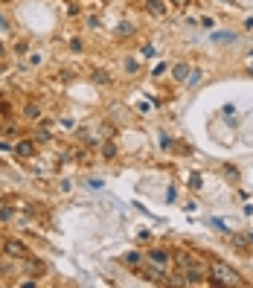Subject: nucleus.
<instances>
[{"mask_svg":"<svg viewBox=\"0 0 253 288\" xmlns=\"http://www.w3.org/2000/svg\"><path fill=\"white\" fill-rule=\"evenodd\" d=\"M0 207H3V198H0Z\"/></svg>","mask_w":253,"mask_h":288,"instance_id":"bb28decb","label":"nucleus"},{"mask_svg":"<svg viewBox=\"0 0 253 288\" xmlns=\"http://www.w3.org/2000/svg\"><path fill=\"white\" fill-rule=\"evenodd\" d=\"M82 47H85V44H82L79 38H73V41H70V50H73V53H82Z\"/></svg>","mask_w":253,"mask_h":288,"instance_id":"aec40b11","label":"nucleus"},{"mask_svg":"<svg viewBox=\"0 0 253 288\" xmlns=\"http://www.w3.org/2000/svg\"><path fill=\"white\" fill-rule=\"evenodd\" d=\"M192 190H201V175H192V184H190Z\"/></svg>","mask_w":253,"mask_h":288,"instance_id":"5701e85b","label":"nucleus"},{"mask_svg":"<svg viewBox=\"0 0 253 288\" xmlns=\"http://www.w3.org/2000/svg\"><path fill=\"white\" fill-rule=\"evenodd\" d=\"M126 262L128 265H143V254H128Z\"/></svg>","mask_w":253,"mask_h":288,"instance_id":"4468645a","label":"nucleus"},{"mask_svg":"<svg viewBox=\"0 0 253 288\" xmlns=\"http://www.w3.org/2000/svg\"><path fill=\"white\" fill-rule=\"evenodd\" d=\"M198 24H201V27H207V30H210V27H216V18H210V15H204V18H201V21H198Z\"/></svg>","mask_w":253,"mask_h":288,"instance_id":"f3484780","label":"nucleus"},{"mask_svg":"<svg viewBox=\"0 0 253 288\" xmlns=\"http://www.w3.org/2000/svg\"><path fill=\"white\" fill-rule=\"evenodd\" d=\"M210 277H213L216 283H221V286H242L239 271L230 268V265L221 262V259H213V262H210Z\"/></svg>","mask_w":253,"mask_h":288,"instance_id":"f257e3e1","label":"nucleus"},{"mask_svg":"<svg viewBox=\"0 0 253 288\" xmlns=\"http://www.w3.org/2000/svg\"><path fill=\"white\" fill-rule=\"evenodd\" d=\"M102 158H105V160H114V158H117V143H111V140H108V143L102 146Z\"/></svg>","mask_w":253,"mask_h":288,"instance_id":"9b49d317","label":"nucleus"},{"mask_svg":"<svg viewBox=\"0 0 253 288\" xmlns=\"http://www.w3.org/2000/svg\"><path fill=\"white\" fill-rule=\"evenodd\" d=\"M35 140H38V143H47V140H50V131H47V128H41V131L35 134Z\"/></svg>","mask_w":253,"mask_h":288,"instance_id":"a211bd4d","label":"nucleus"},{"mask_svg":"<svg viewBox=\"0 0 253 288\" xmlns=\"http://www.w3.org/2000/svg\"><path fill=\"white\" fill-rule=\"evenodd\" d=\"M146 12L152 18H166V3L163 0H146Z\"/></svg>","mask_w":253,"mask_h":288,"instance_id":"0eeeda50","label":"nucleus"},{"mask_svg":"<svg viewBox=\"0 0 253 288\" xmlns=\"http://www.w3.org/2000/svg\"><path fill=\"white\" fill-rule=\"evenodd\" d=\"M227 38H236V35H233V32H219V35H216V41H227Z\"/></svg>","mask_w":253,"mask_h":288,"instance_id":"b1692460","label":"nucleus"},{"mask_svg":"<svg viewBox=\"0 0 253 288\" xmlns=\"http://www.w3.org/2000/svg\"><path fill=\"white\" fill-rule=\"evenodd\" d=\"M224 3H227V0H224Z\"/></svg>","mask_w":253,"mask_h":288,"instance_id":"c756f323","label":"nucleus"},{"mask_svg":"<svg viewBox=\"0 0 253 288\" xmlns=\"http://www.w3.org/2000/svg\"><path fill=\"white\" fill-rule=\"evenodd\" d=\"M117 32H120V35H131V32H134V27H131V24H123Z\"/></svg>","mask_w":253,"mask_h":288,"instance_id":"412c9836","label":"nucleus"},{"mask_svg":"<svg viewBox=\"0 0 253 288\" xmlns=\"http://www.w3.org/2000/svg\"><path fill=\"white\" fill-rule=\"evenodd\" d=\"M0 99H3V91H0Z\"/></svg>","mask_w":253,"mask_h":288,"instance_id":"c85d7f7f","label":"nucleus"},{"mask_svg":"<svg viewBox=\"0 0 253 288\" xmlns=\"http://www.w3.org/2000/svg\"><path fill=\"white\" fill-rule=\"evenodd\" d=\"M15 155H18V158H35V143H32V140L15 143Z\"/></svg>","mask_w":253,"mask_h":288,"instance_id":"423d86ee","label":"nucleus"},{"mask_svg":"<svg viewBox=\"0 0 253 288\" xmlns=\"http://www.w3.org/2000/svg\"><path fill=\"white\" fill-rule=\"evenodd\" d=\"M172 3H175V6H190L192 0H172Z\"/></svg>","mask_w":253,"mask_h":288,"instance_id":"393cba45","label":"nucleus"},{"mask_svg":"<svg viewBox=\"0 0 253 288\" xmlns=\"http://www.w3.org/2000/svg\"><path fill=\"white\" fill-rule=\"evenodd\" d=\"M12 216H15V213H12V207H6V204H3V207H0V222H12Z\"/></svg>","mask_w":253,"mask_h":288,"instance_id":"f8f14e48","label":"nucleus"},{"mask_svg":"<svg viewBox=\"0 0 253 288\" xmlns=\"http://www.w3.org/2000/svg\"><path fill=\"white\" fill-rule=\"evenodd\" d=\"M198 82H201V70H192L190 79H187V85H198Z\"/></svg>","mask_w":253,"mask_h":288,"instance_id":"dca6fc26","label":"nucleus"},{"mask_svg":"<svg viewBox=\"0 0 253 288\" xmlns=\"http://www.w3.org/2000/svg\"><path fill=\"white\" fill-rule=\"evenodd\" d=\"M0 134H3V126H0Z\"/></svg>","mask_w":253,"mask_h":288,"instance_id":"cd10ccee","label":"nucleus"},{"mask_svg":"<svg viewBox=\"0 0 253 288\" xmlns=\"http://www.w3.org/2000/svg\"><path fill=\"white\" fill-rule=\"evenodd\" d=\"M137 70H140V64L134 59H126V73H137Z\"/></svg>","mask_w":253,"mask_h":288,"instance_id":"2eb2a0df","label":"nucleus"},{"mask_svg":"<svg viewBox=\"0 0 253 288\" xmlns=\"http://www.w3.org/2000/svg\"><path fill=\"white\" fill-rule=\"evenodd\" d=\"M184 283H187V286H201V283H207V265H204V262H192L190 268H184Z\"/></svg>","mask_w":253,"mask_h":288,"instance_id":"f03ea898","label":"nucleus"},{"mask_svg":"<svg viewBox=\"0 0 253 288\" xmlns=\"http://www.w3.org/2000/svg\"><path fill=\"white\" fill-rule=\"evenodd\" d=\"M94 79H96V82H102V85H105V82H108V73H105V70H94Z\"/></svg>","mask_w":253,"mask_h":288,"instance_id":"6ab92c4d","label":"nucleus"},{"mask_svg":"<svg viewBox=\"0 0 253 288\" xmlns=\"http://www.w3.org/2000/svg\"><path fill=\"white\" fill-rule=\"evenodd\" d=\"M3 254L9 256V259H24V256H30V248L21 239H6L3 242Z\"/></svg>","mask_w":253,"mask_h":288,"instance_id":"7ed1b4c3","label":"nucleus"},{"mask_svg":"<svg viewBox=\"0 0 253 288\" xmlns=\"http://www.w3.org/2000/svg\"><path fill=\"white\" fill-rule=\"evenodd\" d=\"M3 56H6V47H3V41H0V59H3Z\"/></svg>","mask_w":253,"mask_h":288,"instance_id":"a878e982","label":"nucleus"},{"mask_svg":"<svg viewBox=\"0 0 253 288\" xmlns=\"http://www.w3.org/2000/svg\"><path fill=\"white\" fill-rule=\"evenodd\" d=\"M230 245L245 256L248 251H251V245H253V236H233V233H230Z\"/></svg>","mask_w":253,"mask_h":288,"instance_id":"39448f33","label":"nucleus"},{"mask_svg":"<svg viewBox=\"0 0 253 288\" xmlns=\"http://www.w3.org/2000/svg\"><path fill=\"white\" fill-rule=\"evenodd\" d=\"M190 73H192V64H190V62L172 64V79H175V82H181V85H184V82L190 79Z\"/></svg>","mask_w":253,"mask_h":288,"instance_id":"20e7f679","label":"nucleus"},{"mask_svg":"<svg viewBox=\"0 0 253 288\" xmlns=\"http://www.w3.org/2000/svg\"><path fill=\"white\" fill-rule=\"evenodd\" d=\"M21 262H24L27 274H38V277H44V262H38V259H30V256H24Z\"/></svg>","mask_w":253,"mask_h":288,"instance_id":"6e6552de","label":"nucleus"},{"mask_svg":"<svg viewBox=\"0 0 253 288\" xmlns=\"http://www.w3.org/2000/svg\"><path fill=\"white\" fill-rule=\"evenodd\" d=\"M9 114H12V108L6 102H0V117H9Z\"/></svg>","mask_w":253,"mask_h":288,"instance_id":"4be33fe9","label":"nucleus"},{"mask_svg":"<svg viewBox=\"0 0 253 288\" xmlns=\"http://www.w3.org/2000/svg\"><path fill=\"white\" fill-rule=\"evenodd\" d=\"M149 262L163 268V265L169 262V251H163V248H155V251H149Z\"/></svg>","mask_w":253,"mask_h":288,"instance_id":"1a4fd4ad","label":"nucleus"},{"mask_svg":"<svg viewBox=\"0 0 253 288\" xmlns=\"http://www.w3.org/2000/svg\"><path fill=\"white\" fill-rule=\"evenodd\" d=\"M24 117H27V120H38V117H41V105H38V102H27V105H24Z\"/></svg>","mask_w":253,"mask_h":288,"instance_id":"9d476101","label":"nucleus"},{"mask_svg":"<svg viewBox=\"0 0 253 288\" xmlns=\"http://www.w3.org/2000/svg\"><path fill=\"white\" fill-rule=\"evenodd\" d=\"M166 70H169V64H166V62H160V64H155V70H152V76H155V79H160V76H163Z\"/></svg>","mask_w":253,"mask_h":288,"instance_id":"ddd939ff","label":"nucleus"}]
</instances>
